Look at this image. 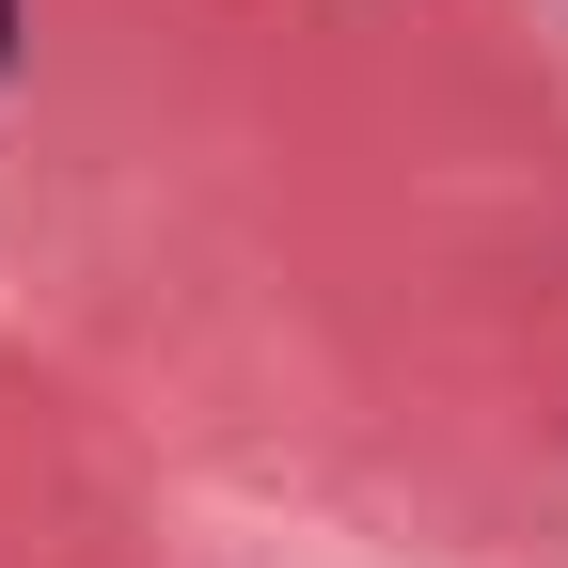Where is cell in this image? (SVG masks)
<instances>
[{
  "mask_svg": "<svg viewBox=\"0 0 568 568\" xmlns=\"http://www.w3.org/2000/svg\"><path fill=\"white\" fill-rule=\"evenodd\" d=\"M0 63H17V0H0Z\"/></svg>",
  "mask_w": 568,
  "mask_h": 568,
  "instance_id": "6da1fadb",
  "label": "cell"
}]
</instances>
